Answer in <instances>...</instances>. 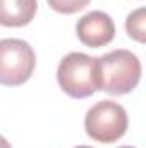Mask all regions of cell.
Listing matches in <instances>:
<instances>
[{"mask_svg":"<svg viewBox=\"0 0 146 148\" xmlns=\"http://www.w3.org/2000/svg\"><path fill=\"white\" fill-rule=\"evenodd\" d=\"M0 148H12L10 147V143H9L3 136H0Z\"/></svg>","mask_w":146,"mask_h":148,"instance_id":"9c48e42d","label":"cell"},{"mask_svg":"<svg viewBox=\"0 0 146 148\" xmlns=\"http://www.w3.org/2000/svg\"><path fill=\"white\" fill-rule=\"evenodd\" d=\"M36 55L31 45L24 40H0V84H24L35 73Z\"/></svg>","mask_w":146,"mask_h":148,"instance_id":"277c9868","label":"cell"},{"mask_svg":"<svg viewBox=\"0 0 146 148\" xmlns=\"http://www.w3.org/2000/svg\"><path fill=\"white\" fill-rule=\"evenodd\" d=\"M145 24H146V9L139 7V9H136L134 12H131L127 16V19H126V31L132 40H136L139 43H145L146 41Z\"/></svg>","mask_w":146,"mask_h":148,"instance_id":"52a82bcc","label":"cell"},{"mask_svg":"<svg viewBox=\"0 0 146 148\" xmlns=\"http://www.w3.org/2000/svg\"><path fill=\"white\" fill-rule=\"evenodd\" d=\"M38 10L36 0H0V26H28Z\"/></svg>","mask_w":146,"mask_h":148,"instance_id":"8992f818","label":"cell"},{"mask_svg":"<svg viewBox=\"0 0 146 148\" xmlns=\"http://www.w3.org/2000/svg\"><path fill=\"white\" fill-rule=\"evenodd\" d=\"M119 148H134V147H119Z\"/></svg>","mask_w":146,"mask_h":148,"instance_id":"8fae6325","label":"cell"},{"mask_svg":"<svg viewBox=\"0 0 146 148\" xmlns=\"http://www.w3.org/2000/svg\"><path fill=\"white\" fill-rule=\"evenodd\" d=\"M141 79V62L126 48L112 50L98 57V84L102 91L120 97L131 93Z\"/></svg>","mask_w":146,"mask_h":148,"instance_id":"6da1fadb","label":"cell"},{"mask_svg":"<svg viewBox=\"0 0 146 148\" xmlns=\"http://www.w3.org/2000/svg\"><path fill=\"white\" fill-rule=\"evenodd\" d=\"M48 5L59 14H76L83 10L91 0H46Z\"/></svg>","mask_w":146,"mask_h":148,"instance_id":"ba28073f","label":"cell"},{"mask_svg":"<svg viewBox=\"0 0 146 148\" xmlns=\"http://www.w3.org/2000/svg\"><path fill=\"white\" fill-rule=\"evenodd\" d=\"M129 126L126 109L112 100H102L95 103L84 117L86 134L98 143L119 141Z\"/></svg>","mask_w":146,"mask_h":148,"instance_id":"3957f363","label":"cell"},{"mask_svg":"<svg viewBox=\"0 0 146 148\" xmlns=\"http://www.w3.org/2000/svg\"><path fill=\"white\" fill-rule=\"evenodd\" d=\"M57 81L64 93L72 98H88L100 90L98 84V57L81 52L67 53L57 69Z\"/></svg>","mask_w":146,"mask_h":148,"instance_id":"7a4b0ae2","label":"cell"},{"mask_svg":"<svg viewBox=\"0 0 146 148\" xmlns=\"http://www.w3.org/2000/svg\"><path fill=\"white\" fill-rule=\"evenodd\" d=\"M74 148H93V147H86V145H79V147H74Z\"/></svg>","mask_w":146,"mask_h":148,"instance_id":"30bf717a","label":"cell"},{"mask_svg":"<svg viewBox=\"0 0 146 148\" xmlns=\"http://www.w3.org/2000/svg\"><path fill=\"white\" fill-rule=\"evenodd\" d=\"M76 33L83 45L91 48H100L108 45L115 36V24L108 14L102 10H93L83 16L76 24Z\"/></svg>","mask_w":146,"mask_h":148,"instance_id":"5b68a950","label":"cell"}]
</instances>
